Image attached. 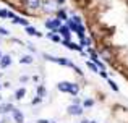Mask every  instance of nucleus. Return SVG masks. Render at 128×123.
<instances>
[{"mask_svg":"<svg viewBox=\"0 0 128 123\" xmlns=\"http://www.w3.org/2000/svg\"><path fill=\"white\" fill-rule=\"evenodd\" d=\"M57 89H58L60 92H66V94H72V96H78L80 94V89H81V86L78 84V83H72V81H60L57 83Z\"/></svg>","mask_w":128,"mask_h":123,"instance_id":"nucleus-1","label":"nucleus"},{"mask_svg":"<svg viewBox=\"0 0 128 123\" xmlns=\"http://www.w3.org/2000/svg\"><path fill=\"white\" fill-rule=\"evenodd\" d=\"M44 58L52 63H57V65H62V66H68V68H75V63H73L70 58H65V57H54V55H49V54H44Z\"/></svg>","mask_w":128,"mask_h":123,"instance_id":"nucleus-2","label":"nucleus"},{"mask_svg":"<svg viewBox=\"0 0 128 123\" xmlns=\"http://www.w3.org/2000/svg\"><path fill=\"white\" fill-rule=\"evenodd\" d=\"M63 24V21L62 19H58L57 16H54V18H49L46 21V28L49 29V31H54V32H58V29H60V26Z\"/></svg>","mask_w":128,"mask_h":123,"instance_id":"nucleus-3","label":"nucleus"},{"mask_svg":"<svg viewBox=\"0 0 128 123\" xmlns=\"http://www.w3.org/2000/svg\"><path fill=\"white\" fill-rule=\"evenodd\" d=\"M23 5L29 10V11H34V10L41 8L42 5V0H23Z\"/></svg>","mask_w":128,"mask_h":123,"instance_id":"nucleus-4","label":"nucleus"},{"mask_svg":"<svg viewBox=\"0 0 128 123\" xmlns=\"http://www.w3.org/2000/svg\"><path fill=\"white\" fill-rule=\"evenodd\" d=\"M83 110H84V107H83V105H76V104H70L68 109H66V112H68L70 115H73V117L83 115Z\"/></svg>","mask_w":128,"mask_h":123,"instance_id":"nucleus-5","label":"nucleus"},{"mask_svg":"<svg viewBox=\"0 0 128 123\" xmlns=\"http://www.w3.org/2000/svg\"><path fill=\"white\" fill-rule=\"evenodd\" d=\"M55 0H46V2H42V5H41V8H42V11L44 13H54L55 11Z\"/></svg>","mask_w":128,"mask_h":123,"instance_id":"nucleus-6","label":"nucleus"},{"mask_svg":"<svg viewBox=\"0 0 128 123\" xmlns=\"http://www.w3.org/2000/svg\"><path fill=\"white\" fill-rule=\"evenodd\" d=\"M58 34H60V37H62L63 41H72V31H70V28L65 24V23H63V24L60 26Z\"/></svg>","mask_w":128,"mask_h":123,"instance_id":"nucleus-7","label":"nucleus"},{"mask_svg":"<svg viewBox=\"0 0 128 123\" xmlns=\"http://www.w3.org/2000/svg\"><path fill=\"white\" fill-rule=\"evenodd\" d=\"M62 44L65 45L66 49H70V50H76V52H81L83 49H84L81 44H75V42H72V41H63V39H62Z\"/></svg>","mask_w":128,"mask_h":123,"instance_id":"nucleus-8","label":"nucleus"},{"mask_svg":"<svg viewBox=\"0 0 128 123\" xmlns=\"http://www.w3.org/2000/svg\"><path fill=\"white\" fill-rule=\"evenodd\" d=\"M12 118H13L15 123H24V115H23V112L20 110V109H13Z\"/></svg>","mask_w":128,"mask_h":123,"instance_id":"nucleus-9","label":"nucleus"},{"mask_svg":"<svg viewBox=\"0 0 128 123\" xmlns=\"http://www.w3.org/2000/svg\"><path fill=\"white\" fill-rule=\"evenodd\" d=\"M13 63V58H12V55H8V54H3V57L0 58V68L2 70H5V68H8L10 65Z\"/></svg>","mask_w":128,"mask_h":123,"instance_id":"nucleus-10","label":"nucleus"},{"mask_svg":"<svg viewBox=\"0 0 128 123\" xmlns=\"http://www.w3.org/2000/svg\"><path fill=\"white\" fill-rule=\"evenodd\" d=\"M13 105L12 104H0V115H6V114H12L13 112Z\"/></svg>","mask_w":128,"mask_h":123,"instance_id":"nucleus-11","label":"nucleus"},{"mask_svg":"<svg viewBox=\"0 0 128 123\" xmlns=\"http://www.w3.org/2000/svg\"><path fill=\"white\" fill-rule=\"evenodd\" d=\"M12 21H13V24H21V26H24V28H26V26H29V21H28V19L23 18V16H18V15H16Z\"/></svg>","mask_w":128,"mask_h":123,"instance_id":"nucleus-12","label":"nucleus"},{"mask_svg":"<svg viewBox=\"0 0 128 123\" xmlns=\"http://www.w3.org/2000/svg\"><path fill=\"white\" fill-rule=\"evenodd\" d=\"M47 39L52 42H62V37H60L58 32H54V31H49V34H47Z\"/></svg>","mask_w":128,"mask_h":123,"instance_id":"nucleus-13","label":"nucleus"},{"mask_svg":"<svg viewBox=\"0 0 128 123\" xmlns=\"http://www.w3.org/2000/svg\"><path fill=\"white\" fill-rule=\"evenodd\" d=\"M24 96H26V88H18L15 91V99L16 101H21Z\"/></svg>","mask_w":128,"mask_h":123,"instance_id":"nucleus-14","label":"nucleus"},{"mask_svg":"<svg viewBox=\"0 0 128 123\" xmlns=\"http://www.w3.org/2000/svg\"><path fill=\"white\" fill-rule=\"evenodd\" d=\"M32 62H34L32 55H23V57L20 58V63H21V65H31Z\"/></svg>","mask_w":128,"mask_h":123,"instance_id":"nucleus-15","label":"nucleus"},{"mask_svg":"<svg viewBox=\"0 0 128 123\" xmlns=\"http://www.w3.org/2000/svg\"><path fill=\"white\" fill-rule=\"evenodd\" d=\"M36 92H38V96H41V97L44 99L47 96V89H46V86L44 84H39L38 88H36Z\"/></svg>","mask_w":128,"mask_h":123,"instance_id":"nucleus-16","label":"nucleus"},{"mask_svg":"<svg viewBox=\"0 0 128 123\" xmlns=\"http://www.w3.org/2000/svg\"><path fill=\"white\" fill-rule=\"evenodd\" d=\"M57 18H58V19H62V21L65 23L66 19H68V16H66V11H65L63 8H58V10H57Z\"/></svg>","mask_w":128,"mask_h":123,"instance_id":"nucleus-17","label":"nucleus"},{"mask_svg":"<svg viewBox=\"0 0 128 123\" xmlns=\"http://www.w3.org/2000/svg\"><path fill=\"white\" fill-rule=\"evenodd\" d=\"M88 54H89V57H91V60H92V62H97V60H99V57H97V50L94 47H89V49H88Z\"/></svg>","mask_w":128,"mask_h":123,"instance_id":"nucleus-18","label":"nucleus"},{"mask_svg":"<svg viewBox=\"0 0 128 123\" xmlns=\"http://www.w3.org/2000/svg\"><path fill=\"white\" fill-rule=\"evenodd\" d=\"M65 24L70 28V31H75V32H76V29H78V24L73 21V18H68V19L65 21Z\"/></svg>","mask_w":128,"mask_h":123,"instance_id":"nucleus-19","label":"nucleus"},{"mask_svg":"<svg viewBox=\"0 0 128 123\" xmlns=\"http://www.w3.org/2000/svg\"><path fill=\"white\" fill-rule=\"evenodd\" d=\"M86 66H88V68H89V70H91V71H92V73H99V71H100V70H99V66H97L96 63L92 62V60L86 62Z\"/></svg>","mask_w":128,"mask_h":123,"instance_id":"nucleus-20","label":"nucleus"},{"mask_svg":"<svg viewBox=\"0 0 128 123\" xmlns=\"http://www.w3.org/2000/svg\"><path fill=\"white\" fill-rule=\"evenodd\" d=\"M24 32H26V34H28V36H36V37H38V29H36V28H32V26H26V28H24Z\"/></svg>","mask_w":128,"mask_h":123,"instance_id":"nucleus-21","label":"nucleus"},{"mask_svg":"<svg viewBox=\"0 0 128 123\" xmlns=\"http://www.w3.org/2000/svg\"><path fill=\"white\" fill-rule=\"evenodd\" d=\"M92 105H94V99L88 97V99H84V101H83V107H84V109H91Z\"/></svg>","mask_w":128,"mask_h":123,"instance_id":"nucleus-22","label":"nucleus"},{"mask_svg":"<svg viewBox=\"0 0 128 123\" xmlns=\"http://www.w3.org/2000/svg\"><path fill=\"white\" fill-rule=\"evenodd\" d=\"M106 81H107V83H109V86H110V88H112V91H115V92H118V86H117V83H115V81H114V79H110V78H107V79H106Z\"/></svg>","mask_w":128,"mask_h":123,"instance_id":"nucleus-23","label":"nucleus"},{"mask_svg":"<svg viewBox=\"0 0 128 123\" xmlns=\"http://www.w3.org/2000/svg\"><path fill=\"white\" fill-rule=\"evenodd\" d=\"M8 11H10V10H6V8H2V6H0V18H2V19L8 18Z\"/></svg>","mask_w":128,"mask_h":123,"instance_id":"nucleus-24","label":"nucleus"},{"mask_svg":"<svg viewBox=\"0 0 128 123\" xmlns=\"http://www.w3.org/2000/svg\"><path fill=\"white\" fill-rule=\"evenodd\" d=\"M72 18H73V21H75L76 24H83V18H81L80 15H75V13H73V15H72Z\"/></svg>","mask_w":128,"mask_h":123,"instance_id":"nucleus-25","label":"nucleus"},{"mask_svg":"<svg viewBox=\"0 0 128 123\" xmlns=\"http://www.w3.org/2000/svg\"><path fill=\"white\" fill-rule=\"evenodd\" d=\"M41 102H42V97H41V96H36V97L31 101V105H39Z\"/></svg>","mask_w":128,"mask_h":123,"instance_id":"nucleus-26","label":"nucleus"},{"mask_svg":"<svg viewBox=\"0 0 128 123\" xmlns=\"http://www.w3.org/2000/svg\"><path fill=\"white\" fill-rule=\"evenodd\" d=\"M10 32H8V29H5V28H2L0 26V36H8Z\"/></svg>","mask_w":128,"mask_h":123,"instance_id":"nucleus-27","label":"nucleus"},{"mask_svg":"<svg viewBox=\"0 0 128 123\" xmlns=\"http://www.w3.org/2000/svg\"><path fill=\"white\" fill-rule=\"evenodd\" d=\"M99 75H100V78H104V79H107V78H109V75H107V71H106V70H100V71H99Z\"/></svg>","mask_w":128,"mask_h":123,"instance_id":"nucleus-28","label":"nucleus"},{"mask_svg":"<svg viewBox=\"0 0 128 123\" xmlns=\"http://www.w3.org/2000/svg\"><path fill=\"white\" fill-rule=\"evenodd\" d=\"M72 104H76V105H83V101H80L78 97H75V99L72 101Z\"/></svg>","mask_w":128,"mask_h":123,"instance_id":"nucleus-29","label":"nucleus"},{"mask_svg":"<svg viewBox=\"0 0 128 123\" xmlns=\"http://www.w3.org/2000/svg\"><path fill=\"white\" fill-rule=\"evenodd\" d=\"M20 81H21V83H28L29 81V76H20Z\"/></svg>","mask_w":128,"mask_h":123,"instance_id":"nucleus-30","label":"nucleus"},{"mask_svg":"<svg viewBox=\"0 0 128 123\" xmlns=\"http://www.w3.org/2000/svg\"><path fill=\"white\" fill-rule=\"evenodd\" d=\"M15 16H16V15H15V13L12 11V10H10V11H8V18H10V19H13V18H15Z\"/></svg>","mask_w":128,"mask_h":123,"instance_id":"nucleus-31","label":"nucleus"},{"mask_svg":"<svg viewBox=\"0 0 128 123\" xmlns=\"http://www.w3.org/2000/svg\"><path fill=\"white\" fill-rule=\"evenodd\" d=\"M36 123H50V122H49V120H44V118H41V120H38Z\"/></svg>","mask_w":128,"mask_h":123,"instance_id":"nucleus-32","label":"nucleus"},{"mask_svg":"<svg viewBox=\"0 0 128 123\" xmlns=\"http://www.w3.org/2000/svg\"><path fill=\"white\" fill-rule=\"evenodd\" d=\"M55 3H57V5H63V3H65V0H55Z\"/></svg>","mask_w":128,"mask_h":123,"instance_id":"nucleus-33","label":"nucleus"},{"mask_svg":"<svg viewBox=\"0 0 128 123\" xmlns=\"http://www.w3.org/2000/svg\"><path fill=\"white\" fill-rule=\"evenodd\" d=\"M81 123H89V122H88V120H83V122H81Z\"/></svg>","mask_w":128,"mask_h":123,"instance_id":"nucleus-34","label":"nucleus"},{"mask_svg":"<svg viewBox=\"0 0 128 123\" xmlns=\"http://www.w3.org/2000/svg\"><path fill=\"white\" fill-rule=\"evenodd\" d=\"M3 57V54H2V50H0V58H2Z\"/></svg>","mask_w":128,"mask_h":123,"instance_id":"nucleus-35","label":"nucleus"},{"mask_svg":"<svg viewBox=\"0 0 128 123\" xmlns=\"http://www.w3.org/2000/svg\"><path fill=\"white\" fill-rule=\"evenodd\" d=\"M0 102H2V94H0Z\"/></svg>","mask_w":128,"mask_h":123,"instance_id":"nucleus-36","label":"nucleus"},{"mask_svg":"<svg viewBox=\"0 0 128 123\" xmlns=\"http://www.w3.org/2000/svg\"><path fill=\"white\" fill-rule=\"evenodd\" d=\"M89 123H97V122H89Z\"/></svg>","mask_w":128,"mask_h":123,"instance_id":"nucleus-37","label":"nucleus"},{"mask_svg":"<svg viewBox=\"0 0 128 123\" xmlns=\"http://www.w3.org/2000/svg\"><path fill=\"white\" fill-rule=\"evenodd\" d=\"M0 91H2V84H0Z\"/></svg>","mask_w":128,"mask_h":123,"instance_id":"nucleus-38","label":"nucleus"},{"mask_svg":"<svg viewBox=\"0 0 128 123\" xmlns=\"http://www.w3.org/2000/svg\"><path fill=\"white\" fill-rule=\"evenodd\" d=\"M50 123H57V122H50Z\"/></svg>","mask_w":128,"mask_h":123,"instance_id":"nucleus-39","label":"nucleus"},{"mask_svg":"<svg viewBox=\"0 0 128 123\" xmlns=\"http://www.w3.org/2000/svg\"><path fill=\"white\" fill-rule=\"evenodd\" d=\"M126 5H128V0H126Z\"/></svg>","mask_w":128,"mask_h":123,"instance_id":"nucleus-40","label":"nucleus"}]
</instances>
